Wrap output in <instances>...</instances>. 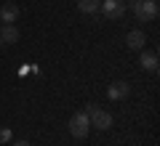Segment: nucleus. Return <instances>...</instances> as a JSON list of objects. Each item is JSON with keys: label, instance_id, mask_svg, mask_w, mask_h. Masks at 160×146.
<instances>
[{"label": "nucleus", "instance_id": "obj_1", "mask_svg": "<svg viewBox=\"0 0 160 146\" xmlns=\"http://www.w3.org/2000/svg\"><path fill=\"white\" fill-rule=\"evenodd\" d=\"M131 8H133L139 21H155L158 13H160L158 0H131Z\"/></svg>", "mask_w": 160, "mask_h": 146}, {"label": "nucleus", "instance_id": "obj_2", "mask_svg": "<svg viewBox=\"0 0 160 146\" xmlns=\"http://www.w3.org/2000/svg\"><path fill=\"white\" fill-rule=\"evenodd\" d=\"M86 114H88V120H91V128H99V130H109L112 128V114L104 112V109L96 106V104H88Z\"/></svg>", "mask_w": 160, "mask_h": 146}, {"label": "nucleus", "instance_id": "obj_3", "mask_svg": "<svg viewBox=\"0 0 160 146\" xmlns=\"http://www.w3.org/2000/svg\"><path fill=\"white\" fill-rule=\"evenodd\" d=\"M88 130H91V120H88L86 112H75L72 117H69V133H72L75 138H86Z\"/></svg>", "mask_w": 160, "mask_h": 146}, {"label": "nucleus", "instance_id": "obj_4", "mask_svg": "<svg viewBox=\"0 0 160 146\" xmlns=\"http://www.w3.org/2000/svg\"><path fill=\"white\" fill-rule=\"evenodd\" d=\"M99 11L104 13L107 19H123V13H126V3L123 0H102V8Z\"/></svg>", "mask_w": 160, "mask_h": 146}, {"label": "nucleus", "instance_id": "obj_5", "mask_svg": "<svg viewBox=\"0 0 160 146\" xmlns=\"http://www.w3.org/2000/svg\"><path fill=\"white\" fill-rule=\"evenodd\" d=\"M144 43H147V37H144L142 29H131V32L126 35V45L131 51H144Z\"/></svg>", "mask_w": 160, "mask_h": 146}, {"label": "nucleus", "instance_id": "obj_6", "mask_svg": "<svg viewBox=\"0 0 160 146\" xmlns=\"http://www.w3.org/2000/svg\"><path fill=\"white\" fill-rule=\"evenodd\" d=\"M19 19V6L16 3H3L0 6V21L3 24H13Z\"/></svg>", "mask_w": 160, "mask_h": 146}, {"label": "nucleus", "instance_id": "obj_7", "mask_svg": "<svg viewBox=\"0 0 160 146\" xmlns=\"http://www.w3.org/2000/svg\"><path fill=\"white\" fill-rule=\"evenodd\" d=\"M128 90H131V88H128V82L118 80V82H112V85L107 88V96L112 98V101H123V98L128 96Z\"/></svg>", "mask_w": 160, "mask_h": 146}, {"label": "nucleus", "instance_id": "obj_8", "mask_svg": "<svg viewBox=\"0 0 160 146\" xmlns=\"http://www.w3.org/2000/svg\"><path fill=\"white\" fill-rule=\"evenodd\" d=\"M19 40V29L13 24H0V45H11Z\"/></svg>", "mask_w": 160, "mask_h": 146}, {"label": "nucleus", "instance_id": "obj_9", "mask_svg": "<svg viewBox=\"0 0 160 146\" xmlns=\"http://www.w3.org/2000/svg\"><path fill=\"white\" fill-rule=\"evenodd\" d=\"M139 64H142V69H147V72H158V53L155 51H142Z\"/></svg>", "mask_w": 160, "mask_h": 146}, {"label": "nucleus", "instance_id": "obj_10", "mask_svg": "<svg viewBox=\"0 0 160 146\" xmlns=\"http://www.w3.org/2000/svg\"><path fill=\"white\" fill-rule=\"evenodd\" d=\"M78 8H80L83 13H99L102 0H78Z\"/></svg>", "mask_w": 160, "mask_h": 146}, {"label": "nucleus", "instance_id": "obj_11", "mask_svg": "<svg viewBox=\"0 0 160 146\" xmlns=\"http://www.w3.org/2000/svg\"><path fill=\"white\" fill-rule=\"evenodd\" d=\"M11 128H0V144H8V141H11Z\"/></svg>", "mask_w": 160, "mask_h": 146}, {"label": "nucleus", "instance_id": "obj_12", "mask_svg": "<svg viewBox=\"0 0 160 146\" xmlns=\"http://www.w3.org/2000/svg\"><path fill=\"white\" fill-rule=\"evenodd\" d=\"M13 146H29V141H16Z\"/></svg>", "mask_w": 160, "mask_h": 146}]
</instances>
